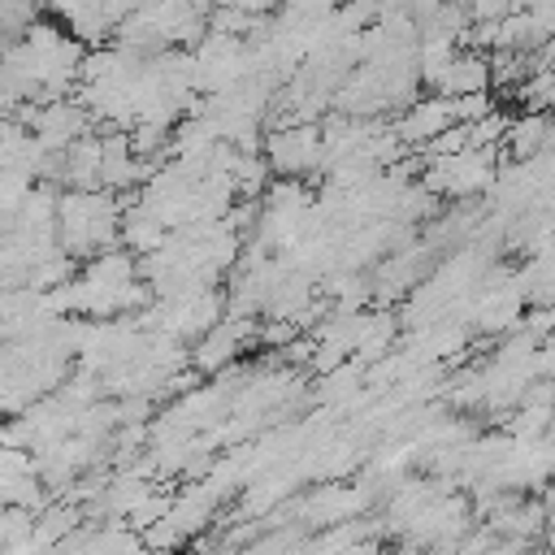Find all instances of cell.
<instances>
[{
  "instance_id": "8",
  "label": "cell",
  "mask_w": 555,
  "mask_h": 555,
  "mask_svg": "<svg viewBox=\"0 0 555 555\" xmlns=\"http://www.w3.org/2000/svg\"><path fill=\"white\" fill-rule=\"evenodd\" d=\"M542 551L555 555V512H546V525H542Z\"/></svg>"
},
{
  "instance_id": "4",
  "label": "cell",
  "mask_w": 555,
  "mask_h": 555,
  "mask_svg": "<svg viewBox=\"0 0 555 555\" xmlns=\"http://www.w3.org/2000/svg\"><path fill=\"white\" fill-rule=\"evenodd\" d=\"M451 126H460V117H455V100H447V95H429V100H416L412 108H403L399 113V121H395V130H399V139H403V147L412 152V147H421V152H429Z\"/></svg>"
},
{
  "instance_id": "7",
  "label": "cell",
  "mask_w": 555,
  "mask_h": 555,
  "mask_svg": "<svg viewBox=\"0 0 555 555\" xmlns=\"http://www.w3.org/2000/svg\"><path fill=\"white\" fill-rule=\"evenodd\" d=\"M494 82V61L481 56L477 48H460L455 61L447 65L442 82H438V95L447 100H468V95H486Z\"/></svg>"
},
{
  "instance_id": "5",
  "label": "cell",
  "mask_w": 555,
  "mask_h": 555,
  "mask_svg": "<svg viewBox=\"0 0 555 555\" xmlns=\"http://www.w3.org/2000/svg\"><path fill=\"white\" fill-rule=\"evenodd\" d=\"M247 338H251V321H243V317H221V321L191 347V369H195V373H225V369H234L238 356H243V347H247Z\"/></svg>"
},
{
  "instance_id": "3",
  "label": "cell",
  "mask_w": 555,
  "mask_h": 555,
  "mask_svg": "<svg viewBox=\"0 0 555 555\" xmlns=\"http://www.w3.org/2000/svg\"><path fill=\"white\" fill-rule=\"evenodd\" d=\"M260 156L264 165L278 173V178H312V173H325V130L317 121H291V126H278L264 134L260 143Z\"/></svg>"
},
{
  "instance_id": "2",
  "label": "cell",
  "mask_w": 555,
  "mask_h": 555,
  "mask_svg": "<svg viewBox=\"0 0 555 555\" xmlns=\"http://www.w3.org/2000/svg\"><path fill=\"white\" fill-rule=\"evenodd\" d=\"M499 169H503V165H499V152H494V147H477V143H468V147H460V152H451V156H434V160H425L421 182H425L438 199L468 204V199L494 191Z\"/></svg>"
},
{
  "instance_id": "1",
  "label": "cell",
  "mask_w": 555,
  "mask_h": 555,
  "mask_svg": "<svg viewBox=\"0 0 555 555\" xmlns=\"http://www.w3.org/2000/svg\"><path fill=\"white\" fill-rule=\"evenodd\" d=\"M56 238L69 260H95L121 243V204L113 191H65L56 208Z\"/></svg>"
},
{
  "instance_id": "6",
  "label": "cell",
  "mask_w": 555,
  "mask_h": 555,
  "mask_svg": "<svg viewBox=\"0 0 555 555\" xmlns=\"http://www.w3.org/2000/svg\"><path fill=\"white\" fill-rule=\"evenodd\" d=\"M369 503H373V490L364 481L360 486H317L308 499L295 503V516L308 525H347Z\"/></svg>"
}]
</instances>
